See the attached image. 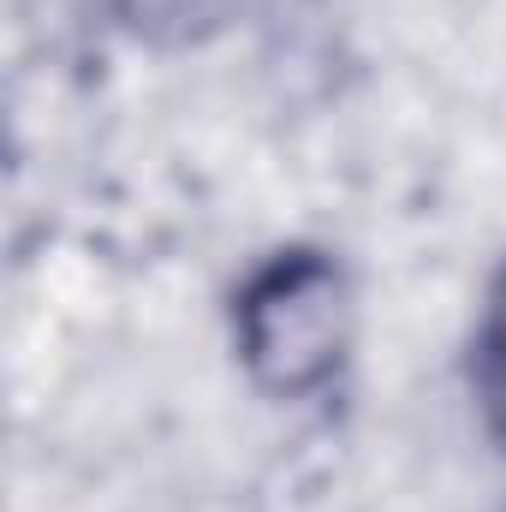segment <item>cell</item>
Here are the masks:
<instances>
[{"label": "cell", "instance_id": "6da1fadb", "mask_svg": "<svg viewBox=\"0 0 506 512\" xmlns=\"http://www.w3.org/2000/svg\"><path fill=\"white\" fill-rule=\"evenodd\" d=\"M227 340L239 376L274 405H310L346 382L358 352V286L340 251L280 245L233 286Z\"/></svg>", "mask_w": 506, "mask_h": 512}, {"label": "cell", "instance_id": "7a4b0ae2", "mask_svg": "<svg viewBox=\"0 0 506 512\" xmlns=\"http://www.w3.org/2000/svg\"><path fill=\"white\" fill-rule=\"evenodd\" d=\"M471 399H477L483 435L506 453V256L483 286V310L471 334Z\"/></svg>", "mask_w": 506, "mask_h": 512}]
</instances>
